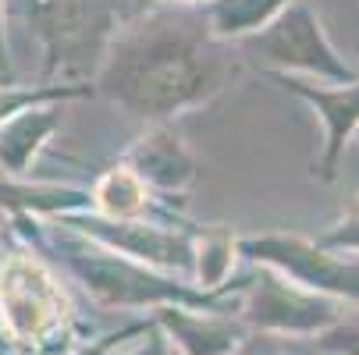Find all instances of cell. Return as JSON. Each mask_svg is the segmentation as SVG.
<instances>
[{"mask_svg":"<svg viewBox=\"0 0 359 355\" xmlns=\"http://www.w3.org/2000/svg\"><path fill=\"white\" fill-rule=\"evenodd\" d=\"M242 78V50L214 36L203 4L171 0L118 29L96 71V92L149 125L210 104Z\"/></svg>","mask_w":359,"mask_h":355,"instance_id":"6da1fadb","label":"cell"},{"mask_svg":"<svg viewBox=\"0 0 359 355\" xmlns=\"http://www.w3.org/2000/svg\"><path fill=\"white\" fill-rule=\"evenodd\" d=\"M18 4L43 39L46 75L100 71L118 29L135 18L128 0H18Z\"/></svg>","mask_w":359,"mask_h":355,"instance_id":"7a4b0ae2","label":"cell"},{"mask_svg":"<svg viewBox=\"0 0 359 355\" xmlns=\"http://www.w3.org/2000/svg\"><path fill=\"white\" fill-rule=\"evenodd\" d=\"M242 57H256L264 71H302L331 85H348L359 78V71L331 46L317 11L306 0H292V4L260 32H252L238 43Z\"/></svg>","mask_w":359,"mask_h":355,"instance_id":"3957f363","label":"cell"},{"mask_svg":"<svg viewBox=\"0 0 359 355\" xmlns=\"http://www.w3.org/2000/svg\"><path fill=\"white\" fill-rule=\"evenodd\" d=\"M72 270L86 281V288L107 302V306H214L221 298L217 291H192L185 284H175L157 274V267H146L139 260H128L114 249L104 252H72L68 256Z\"/></svg>","mask_w":359,"mask_h":355,"instance_id":"277c9868","label":"cell"},{"mask_svg":"<svg viewBox=\"0 0 359 355\" xmlns=\"http://www.w3.org/2000/svg\"><path fill=\"white\" fill-rule=\"evenodd\" d=\"M238 252L264 267L281 270L295 284L320 291V295H338L348 302H359V260H341L334 249H324L320 242L271 231V235H252L238 242Z\"/></svg>","mask_w":359,"mask_h":355,"instance_id":"5b68a950","label":"cell"},{"mask_svg":"<svg viewBox=\"0 0 359 355\" xmlns=\"http://www.w3.org/2000/svg\"><path fill=\"white\" fill-rule=\"evenodd\" d=\"M0 313L18 341H46L61 330L68 298L36 256H11L0 267Z\"/></svg>","mask_w":359,"mask_h":355,"instance_id":"8992f818","label":"cell"},{"mask_svg":"<svg viewBox=\"0 0 359 355\" xmlns=\"http://www.w3.org/2000/svg\"><path fill=\"white\" fill-rule=\"evenodd\" d=\"M245 320L260 330H278V334H320L334 327L341 313L334 309L327 295L302 288L281 270L260 263V274L252 277L249 288Z\"/></svg>","mask_w":359,"mask_h":355,"instance_id":"52a82bcc","label":"cell"},{"mask_svg":"<svg viewBox=\"0 0 359 355\" xmlns=\"http://www.w3.org/2000/svg\"><path fill=\"white\" fill-rule=\"evenodd\" d=\"M65 221L79 224L82 235L100 242L104 249H114L128 260H139L146 267H164V270H196V242L189 231L161 228L149 221H111V217H79L65 214Z\"/></svg>","mask_w":359,"mask_h":355,"instance_id":"ba28073f","label":"cell"},{"mask_svg":"<svg viewBox=\"0 0 359 355\" xmlns=\"http://www.w3.org/2000/svg\"><path fill=\"white\" fill-rule=\"evenodd\" d=\"M281 89L295 92L299 99H306L324 121V153L317 164L320 181H334L338 178V164L345 157L348 139L359 132V78L348 85H317V82H302L295 75L285 71H267Z\"/></svg>","mask_w":359,"mask_h":355,"instance_id":"9c48e42d","label":"cell"},{"mask_svg":"<svg viewBox=\"0 0 359 355\" xmlns=\"http://www.w3.org/2000/svg\"><path fill=\"white\" fill-rule=\"evenodd\" d=\"M121 164H128L153 192H164V195H182L199 178L189 146L178 135V128H171V121L153 125L142 139H135L128 153L121 157Z\"/></svg>","mask_w":359,"mask_h":355,"instance_id":"30bf717a","label":"cell"},{"mask_svg":"<svg viewBox=\"0 0 359 355\" xmlns=\"http://www.w3.org/2000/svg\"><path fill=\"white\" fill-rule=\"evenodd\" d=\"M157 323L178 341L185 355H235L242 344V327L217 316H196L189 306H161Z\"/></svg>","mask_w":359,"mask_h":355,"instance_id":"8fae6325","label":"cell"},{"mask_svg":"<svg viewBox=\"0 0 359 355\" xmlns=\"http://www.w3.org/2000/svg\"><path fill=\"white\" fill-rule=\"evenodd\" d=\"M57 125H61V118H57L54 104H39V107L15 114L0 128V174H8V178L29 174L36 153L57 132Z\"/></svg>","mask_w":359,"mask_h":355,"instance_id":"7c38bea8","label":"cell"},{"mask_svg":"<svg viewBox=\"0 0 359 355\" xmlns=\"http://www.w3.org/2000/svg\"><path fill=\"white\" fill-rule=\"evenodd\" d=\"M153 207V188L128 167L118 164L93 185V210L111 221H146Z\"/></svg>","mask_w":359,"mask_h":355,"instance_id":"4fadbf2b","label":"cell"},{"mask_svg":"<svg viewBox=\"0 0 359 355\" xmlns=\"http://www.w3.org/2000/svg\"><path fill=\"white\" fill-rule=\"evenodd\" d=\"M292 0H210L203 4L210 29L224 43H242L245 36L267 29Z\"/></svg>","mask_w":359,"mask_h":355,"instance_id":"5bb4252c","label":"cell"},{"mask_svg":"<svg viewBox=\"0 0 359 355\" xmlns=\"http://www.w3.org/2000/svg\"><path fill=\"white\" fill-rule=\"evenodd\" d=\"M235 252H238V242L224 231H210L196 242V277L207 291H217L228 281Z\"/></svg>","mask_w":359,"mask_h":355,"instance_id":"9a60e30c","label":"cell"},{"mask_svg":"<svg viewBox=\"0 0 359 355\" xmlns=\"http://www.w3.org/2000/svg\"><path fill=\"white\" fill-rule=\"evenodd\" d=\"M324 249H345V252H359V192L348 199V207H345V217L331 228V231H324L320 238H317Z\"/></svg>","mask_w":359,"mask_h":355,"instance_id":"2e32d148","label":"cell"},{"mask_svg":"<svg viewBox=\"0 0 359 355\" xmlns=\"http://www.w3.org/2000/svg\"><path fill=\"white\" fill-rule=\"evenodd\" d=\"M317 348L327 355H359V316H345L317 334Z\"/></svg>","mask_w":359,"mask_h":355,"instance_id":"e0dca14e","label":"cell"},{"mask_svg":"<svg viewBox=\"0 0 359 355\" xmlns=\"http://www.w3.org/2000/svg\"><path fill=\"white\" fill-rule=\"evenodd\" d=\"M0 75L11 78V57H8V43H4V0H0Z\"/></svg>","mask_w":359,"mask_h":355,"instance_id":"ac0fdd59","label":"cell"},{"mask_svg":"<svg viewBox=\"0 0 359 355\" xmlns=\"http://www.w3.org/2000/svg\"><path fill=\"white\" fill-rule=\"evenodd\" d=\"M139 355H168V341H164V334H157V330L149 327V344H146Z\"/></svg>","mask_w":359,"mask_h":355,"instance_id":"d6986e66","label":"cell"},{"mask_svg":"<svg viewBox=\"0 0 359 355\" xmlns=\"http://www.w3.org/2000/svg\"><path fill=\"white\" fill-rule=\"evenodd\" d=\"M182 4H210V0H182Z\"/></svg>","mask_w":359,"mask_h":355,"instance_id":"ffe728a7","label":"cell"}]
</instances>
